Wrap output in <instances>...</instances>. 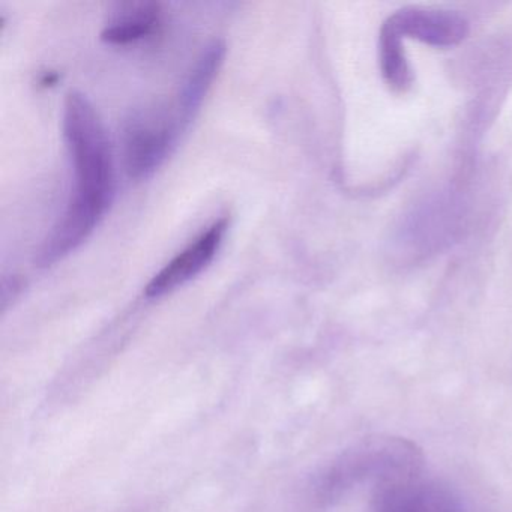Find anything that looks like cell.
<instances>
[{"mask_svg": "<svg viewBox=\"0 0 512 512\" xmlns=\"http://www.w3.org/2000/svg\"><path fill=\"white\" fill-rule=\"evenodd\" d=\"M64 136L74 169V191L49 238L37 265L49 268L73 253L94 232L109 209L115 173L109 139L91 101L77 91L65 98Z\"/></svg>", "mask_w": 512, "mask_h": 512, "instance_id": "1", "label": "cell"}, {"mask_svg": "<svg viewBox=\"0 0 512 512\" xmlns=\"http://www.w3.org/2000/svg\"><path fill=\"white\" fill-rule=\"evenodd\" d=\"M424 473L421 449L394 436H373L347 452L332 470L328 488L346 491L361 482H373V487Z\"/></svg>", "mask_w": 512, "mask_h": 512, "instance_id": "2", "label": "cell"}, {"mask_svg": "<svg viewBox=\"0 0 512 512\" xmlns=\"http://www.w3.org/2000/svg\"><path fill=\"white\" fill-rule=\"evenodd\" d=\"M179 116L164 110H137L124 127V163L128 176L146 179L166 161L182 127Z\"/></svg>", "mask_w": 512, "mask_h": 512, "instance_id": "3", "label": "cell"}, {"mask_svg": "<svg viewBox=\"0 0 512 512\" xmlns=\"http://www.w3.org/2000/svg\"><path fill=\"white\" fill-rule=\"evenodd\" d=\"M371 511L464 512V509L454 491L419 473L374 487Z\"/></svg>", "mask_w": 512, "mask_h": 512, "instance_id": "4", "label": "cell"}, {"mask_svg": "<svg viewBox=\"0 0 512 512\" xmlns=\"http://www.w3.org/2000/svg\"><path fill=\"white\" fill-rule=\"evenodd\" d=\"M227 227H229L227 218H220L212 223L199 238L194 239L182 253L170 260L158 274L154 275L146 286V296L161 298L178 287L184 286L185 283L197 277L203 269L208 268L223 244Z\"/></svg>", "mask_w": 512, "mask_h": 512, "instance_id": "5", "label": "cell"}, {"mask_svg": "<svg viewBox=\"0 0 512 512\" xmlns=\"http://www.w3.org/2000/svg\"><path fill=\"white\" fill-rule=\"evenodd\" d=\"M385 23L401 38H413L442 49L458 46L469 34L467 20L452 11L403 8Z\"/></svg>", "mask_w": 512, "mask_h": 512, "instance_id": "6", "label": "cell"}, {"mask_svg": "<svg viewBox=\"0 0 512 512\" xmlns=\"http://www.w3.org/2000/svg\"><path fill=\"white\" fill-rule=\"evenodd\" d=\"M226 56V44L214 41L203 50L179 94L178 116L187 125L202 106Z\"/></svg>", "mask_w": 512, "mask_h": 512, "instance_id": "7", "label": "cell"}, {"mask_svg": "<svg viewBox=\"0 0 512 512\" xmlns=\"http://www.w3.org/2000/svg\"><path fill=\"white\" fill-rule=\"evenodd\" d=\"M160 23V5L152 2L124 4L116 11L101 38L106 43L125 46L154 34Z\"/></svg>", "mask_w": 512, "mask_h": 512, "instance_id": "8", "label": "cell"}, {"mask_svg": "<svg viewBox=\"0 0 512 512\" xmlns=\"http://www.w3.org/2000/svg\"><path fill=\"white\" fill-rule=\"evenodd\" d=\"M379 62L383 80L389 89L398 94L409 91L413 83V74L404 53L403 38L395 34L386 23L380 29Z\"/></svg>", "mask_w": 512, "mask_h": 512, "instance_id": "9", "label": "cell"}, {"mask_svg": "<svg viewBox=\"0 0 512 512\" xmlns=\"http://www.w3.org/2000/svg\"><path fill=\"white\" fill-rule=\"evenodd\" d=\"M59 76L56 73H53V71H50V73H46L43 76V79H41V85L43 86H53L58 83Z\"/></svg>", "mask_w": 512, "mask_h": 512, "instance_id": "10", "label": "cell"}]
</instances>
